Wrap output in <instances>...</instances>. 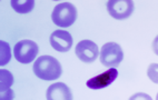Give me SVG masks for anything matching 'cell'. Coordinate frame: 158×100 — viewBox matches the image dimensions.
I'll use <instances>...</instances> for the list:
<instances>
[{
  "mask_svg": "<svg viewBox=\"0 0 158 100\" xmlns=\"http://www.w3.org/2000/svg\"><path fill=\"white\" fill-rule=\"evenodd\" d=\"M50 45L57 51L67 52L73 47V37L66 30L58 29V30H56V31L51 34Z\"/></svg>",
  "mask_w": 158,
  "mask_h": 100,
  "instance_id": "8",
  "label": "cell"
},
{
  "mask_svg": "<svg viewBox=\"0 0 158 100\" xmlns=\"http://www.w3.org/2000/svg\"><path fill=\"white\" fill-rule=\"evenodd\" d=\"M107 10L114 19H127L134 12V1L131 0H109Z\"/></svg>",
  "mask_w": 158,
  "mask_h": 100,
  "instance_id": "5",
  "label": "cell"
},
{
  "mask_svg": "<svg viewBox=\"0 0 158 100\" xmlns=\"http://www.w3.org/2000/svg\"><path fill=\"white\" fill-rule=\"evenodd\" d=\"M38 51H39L38 45L35 41L29 39L21 40L19 42H17L14 48L16 60L19 61L20 63H23V65L32 62L35 58L37 57Z\"/></svg>",
  "mask_w": 158,
  "mask_h": 100,
  "instance_id": "4",
  "label": "cell"
},
{
  "mask_svg": "<svg viewBox=\"0 0 158 100\" xmlns=\"http://www.w3.org/2000/svg\"><path fill=\"white\" fill-rule=\"evenodd\" d=\"M152 50H154V52L158 56V36L154 39V41H152Z\"/></svg>",
  "mask_w": 158,
  "mask_h": 100,
  "instance_id": "16",
  "label": "cell"
},
{
  "mask_svg": "<svg viewBox=\"0 0 158 100\" xmlns=\"http://www.w3.org/2000/svg\"><path fill=\"white\" fill-rule=\"evenodd\" d=\"M10 48H9V45L5 41H1V61H0V65L3 66L6 65L7 62L10 61Z\"/></svg>",
  "mask_w": 158,
  "mask_h": 100,
  "instance_id": "12",
  "label": "cell"
},
{
  "mask_svg": "<svg viewBox=\"0 0 158 100\" xmlns=\"http://www.w3.org/2000/svg\"><path fill=\"white\" fill-rule=\"evenodd\" d=\"M52 22L60 28L70 27L77 19V9L70 2L58 3L51 14Z\"/></svg>",
  "mask_w": 158,
  "mask_h": 100,
  "instance_id": "2",
  "label": "cell"
},
{
  "mask_svg": "<svg viewBox=\"0 0 158 100\" xmlns=\"http://www.w3.org/2000/svg\"><path fill=\"white\" fill-rule=\"evenodd\" d=\"M46 97L47 100H73L70 89L64 82H56L49 86Z\"/></svg>",
  "mask_w": 158,
  "mask_h": 100,
  "instance_id": "9",
  "label": "cell"
},
{
  "mask_svg": "<svg viewBox=\"0 0 158 100\" xmlns=\"http://www.w3.org/2000/svg\"><path fill=\"white\" fill-rule=\"evenodd\" d=\"M15 97V94L11 89L9 90H6V91L1 92V97H0V100H12Z\"/></svg>",
  "mask_w": 158,
  "mask_h": 100,
  "instance_id": "15",
  "label": "cell"
},
{
  "mask_svg": "<svg viewBox=\"0 0 158 100\" xmlns=\"http://www.w3.org/2000/svg\"><path fill=\"white\" fill-rule=\"evenodd\" d=\"M99 57H100L102 65L110 67V68H115L124 59V51L118 43L107 42L102 47Z\"/></svg>",
  "mask_w": 158,
  "mask_h": 100,
  "instance_id": "3",
  "label": "cell"
},
{
  "mask_svg": "<svg viewBox=\"0 0 158 100\" xmlns=\"http://www.w3.org/2000/svg\"><path fill=\"white\" fill-rule=\"evenodd\" d=\"M34 74L46 81L56 80L61 76V65L56 58L51 56H41L35 61Z\"/></svg>",
  "mask_w": 158,
  "mask_h": 100,
  "instance_id": "1",
  "label": "cell"
},
{
  "mask_svg": "<svg viewBox=\"0 0 158 100\" xmlns=\"http://www.w3.org/2000/svg\"><path fill=\"white\" fill-rule=\"evenodd\" d=\"M11 7L18 14H28L35 7L34 0H11Z\"/></svg>",
  "mask_w": 158,
  "mask_h": 100,
  "instance_id": "10",
  "label": "cell"
},
{
  "mask_svg": "<svg viewBox=\"0 0 158 100\" xmlns=\"http://www.w3.org/2000/svg\"><path fill=\"white\" fill-rule=\"evenodd\" d=\"M75 52L77 57L86 63L94 62L99 56L98 46L91 40H81L80 42H78Z\"/></svg>",
  "mask_w": 158,
  "mask_h": 100,
  "instance_id": "6",
  "label": "cell"
},
{
  "mask_svg": "<svg viewBox=\"0 0 158 100\" xmlns=\"http://www.w3.org/2000/svg\"><path fill=\"white\" fill-rule=\"evenodd\" d=\"M118 77V70L116 68H110L107 71L99 74L95 77L90 78L88 80L86 85L89 89L91 90H99V89L106 88V87L110 86L111 83L115 81Z\"/></svg>",
  "mask_w": 158,
  "mask_h": 100,
  "instance_id": "7",
  "label": "cell"
},
{
  "mask_svg": "<svg viewBox=\"0 0 158 100\" xmlns=\"http://www.w3.org/2000/svg\"><path fill=\"white\" fill-rule=\"evenodd\" d=\"M147 76L154 83L158 85V63H152L147 69Z\"/></svg>",
  "mask_w": 158,
  "mask_h": 100,
  "instance_id": "13",
  "label": "cell"
},
{
  "mask_svg": "<svg viewBox=\"0 0 158 100\" xmlns=\"http://www.w3.org/2000/svg\"><path fill=\"white\" fill-rule=\"evenodd\" d=\"M156 100H158V94H157V96H156Z\"/></svg>",
  "mask_w": 158,
  "mask_h": 100,
  "instance_id": "17",
  "label": "cell"
},
{
  "mask_svg": "<svg viewBox=\"0 0 158 100\" xmlns=\"http://www.w3.org/2000/svg\"><path fill=\"white\" fill-rule=\"evenodd\" d=\"M12 83H14V77H12L11 72L2 69L0 71V90L1 92L9 90L10 87L12 86Z\"/></svg>",
  "mask_w": 158,
  "mask_h": 100,
  "instance_id": "11",
  "label": "cell"
},
{
  "mask_svg": "<svg viewBox=\"0 0 158 100\" xmlns=\"http://www.w3.org/2000/svg\"><path fill=\"white\" fill-rule=\"evenodd\" d=\"M129 100H152L149 94H145V92H137V94H133L129 98Z\"/></svg>",
  "mask_w": 158,
  "mask_h": 100,
  "instance_id": "14",
  "label": "cell"
}]
</instances>
